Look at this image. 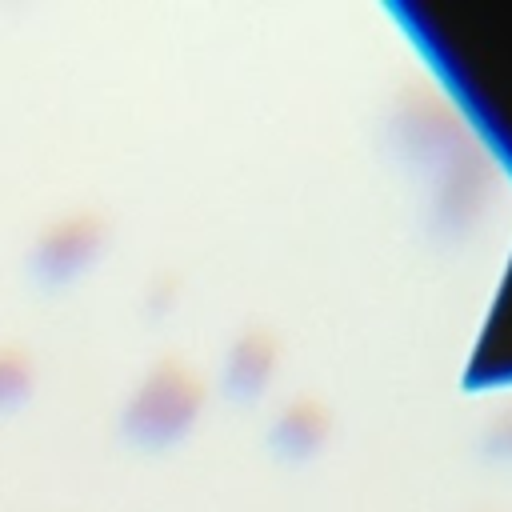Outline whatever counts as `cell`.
<instances>
[{"instance_id": "4", "label": "cell", "mask_w": 512, "mask_h": 512, "mask_svg": "<svg viewBox=\"0 0 512 512\" xmlns=\"http://www.w3.org/2000/svg\"><path fill=\"white\" fill-rule=\"evenodd\" d=\"M32 388V360L20 348H0V408L16 404Z\"/></svg>"}, {"instance_id": "2", "label": "cell", "mask_w": 512, "mask_h": 512, "mask_svg": "<svg viewBox=\"0 0 512 512\" xmlns=\"http://www.w3.org/2000/svg\"><path fill=\"white\" fill-rule=\"evenodd\" d=\"M100 240H104V220L92 212H76L68 220H56L40 232V240L32 248V268L44 284L68 280L76 268H84L96 256Z\"/></svg>"}, {"instance_id": "1", "label": "cell", "mask_w": 512, "mask_h": 512, "mask_svg": "<svg viewBox=\"0 0 512 512\" xmlns=\"http://www.w3.org/2000/svg\"><path fill=\"white\" fill-rule=\"evenodd\" d=\"M200 404V380L188 376L180 364H160L128 404V432L144 444H164L188 428Z\"/></svg>"}, {"instance_id": "3", "label": "cell", "mask_w": 512, "mask_h": 512, "mask_svg": "<svg viewBox=\"0 0 512 512\" xmlns=\"http://www.w3.org/2000/svg\"><path fill=\"white\" fill-rule=\"evenodd\" d=\"M268 364H272V348H268V340L256 336V332H248V336L236 344L232 360H228V380H232V388H236V392H252V388H260V380L268 376Z\"/></svg>"}]
</instances>
